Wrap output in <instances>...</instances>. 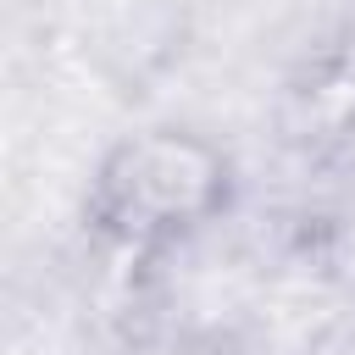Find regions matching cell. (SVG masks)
I'll return each instance as SVG.
<instances>
[{"mask_svg":"<svg viewBox=\"0 0 355 355\" xmlns=\"http://www.w3.org/2000/svg\"><path fill=\"white\" fill-rule=\"evenodd\" d=\"M244 200L233 150L183 122H150L105 144L89 172L78 222L111 261H161L216 233Z\"/></svg>","mask_w":355,"mask_h":355,"instance_id":"obj_1","label":"cell"},{"mask_svg":"<svg viewBox=\"0 0 355 355\" xmlns=\"http://www.w3.org/2000/svg\"><path fill=\"white\" fill-rule=\"evenodd\" d=\"M283 144L311 166H338L355 155V22L311 39L277 89Z\"/></svg>","mask_w":355,"mask_h":355,"instance_id":"obj_2","label":"cell"},{"mask_svg":"<svg viewBox=\"0 0 355 355\" xmlns=\"http://www.w3.org/2000/svg\"><path fill=\"white\" fill-rule=\"evenodd\" d=\"M144 355H216L205 344H161V349H144Z\"/></svg>","mask_w":355,"mask_h":355,"instance_id":"obj_3","label":"cell"}]
</instances>
